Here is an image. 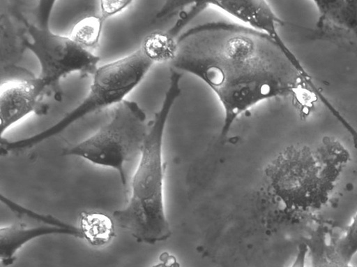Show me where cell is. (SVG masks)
Wrapping results in <instances>:
<instances>
[{
    "label": "cell",
    "mask_w": 357,
    "mask_h": 267,
    "mask_svg": "<svg viewBox=\"0 0 357 267\" xmlns=\"http://www.w3.org/2000/svg\"><path fill=\"white\" fill-rule=\"evenodd\" d=\"M171 62L216 96L223 111L222 136L243 113L294 94L301 83V64L288 47L237 22H208L183 31Z\"/></svg>",
    "instance_id": "6da1fadb"
},
{
    "label": "cell",
    "mask_w": 357,
    "mask_h": 267,
    "mask_svg": "<svg viewBox=\"0 0 357 267\" xmlns=\"http://www.w3.org/2000/svg\"><path fill=\"white\" fill-rule=\"evenodd\" d=\"M170 71L161 105L149 123L131 180L128 201L112 215L117 226L130 233L137 242L149 245L166 240L172 234L164 205L162 144L167 120L181 93L183 73L173 68Z\"/></svg>",
    "instance_id": "7a4b0ae2"
},
{
    "label": "cell",
    "mask_w": 357,
    "mask_h": 267,
    "mask_svg": "<svg viewBox=\"0 0 357 267\" xmlns=\"http://www.w3.org/2000/svg\"><path fill=\"white\" fill-rule=\"evenodd\" d=\"M159 64L154 55L142 45L114 61L99 66L89 89L82 101L61 119L46 129L31 136L9 140L1 138V154L28 150L59 135L80 119L125 100Z\"/></svg>",
    "instance_id": "3957f363"
},
{
    "label": "cell",
    "mask_w": 357,
    "mask_h": 267,
    "mask_svg": "<svg viewBox=\"0 0 357 267\" xmlns=\"http://www.w3.org/2000/svg\"><path fill=\"white\" fill-rule=\"evenodd\" d=\"M55 1H40L36 8L35 22H29L21 14L24 25L21 36L22 45L37 59L38 75L54 93L56 101L62 99L60 81L69 74L77 73L82 78L93 75L98 68L100 57L73 41L69 36L54 32L50 28L51 13Z\"/></svg>",
    "instance_id": "277c9868"
},
{
    "label": "cell",
    "mask_w": 357,
    "mask_h": 267,
    "mask_svg": "<svg viewBox=\"0 0 357 267\" xmlns=\"http://www.w3.org/2000/svg\"><path fill=\"white\" fill-rule=\"evenodd\" d=\"M307 147L291 146L267 168L275 190L289 207L308 210L328 200L347 157L324 158Z\"/></svg>",
    "instance_id": "5b68a950"
},
{
    "label": "cell",
    "mask_w": 357,
    "mask_h": 267,
    "mask_svg": "<svg viewBox=\"0 0 357 267\" xmlns=\"http://www.w3.org/2000/svg\"><path fill=\"white\" fill-rule=\"evenodd\" d=\"M149 123L139 104L125 99L114 106L107 123L89 137L63 149L62 155L79 157L94 165L115 170L126 189L125 165L139 155Z\"/></svg>",
    "instance_id": "8992f818"
},
{
    "label": "cell",
    "mask_w": 357,
    "mask_h": 267,
    "mask_svg": "<svg viewBox=\"0 0 357 267\" xmlns=\"http://www.w3.org/2000/svg\"><path fill=\"white\" fill-rule=\"evenodd\" d=\"M45 82L38 75L26 73L22 78L1 82L0 87V136L28 115H44L48 106L43 103L47 92Z\"/></svg>",
    "instance_id": "52a82bcc"
},
{
    "label": "cell",
    "mask_w": 357,
    "mask_h": 267,
    "mask_svg": "<svg viewBox=\"0 0 357 267\" xmlns=\"http://www.w3.org/2000/svg\"><path fill=\"white\" fill-rule=\"evenodd\" d=\"M65 235L84 240L79 226L59 227L46 224L29 226L19 222L3 226L0 229V257L3 266L13 264L15 254L29 242L36 238L51 236Z\"/></svg>",
    "instance_id": "ba28073f"
},
{
    "label": "cell",
    "mask_w": 357,
    "mask_h": 267,
    "mask_svg": "<svg viewBox=\"0 0 357 267\" xmlns=\"http://www.w3.org/2000/svg\"><path fill=\"white\" fill-rule=\"evenodd\" d=\"M114 224L113 218L103 213L84 211L80 215L79 227L84 240L92 246L100 247L113 238Z\"/></svg>",
    "instance_id": "9c48e42d"
},
{
    "label": "cell",
    "mask_w": 357,
    "mask_h": 267,
    "mask_svg": "<svg viewBox=\"0 0 357 267\" xmlns=\"http://www.w3.org/2000/svg\"><path fill=\"white\" fill-rule=\"evenodd\" d=\"M107 20L99 13L86 15L73 26L69 36L83 48L93 52L100 45Z\"/></svg>",
    "instance_id": "30bf717a"
},
{
    "label": "cell",
    "mask_w": 357,
    "mask_h": 267,
    "mask_svg": "<svg viewBox=\"0 0 357 267\" xmlns=\"http://www.w3.org/2000/svg\"><path fill=\"white\" fill-rule=\"evenodd\" d=\"M324 16L351 31L357 38V1H317Z\"/></svg>",
    "instance_id": "8fae6325"
},
{
    "label": "cell",
    "mask_w": 357,
    "mask_h": 267,
    "mask_svg": "<svg viewBox=\"0 0 357 267\" xmlns=\"http://www.w3.org/2000/svg\"><path fill=\"white\" fill-rule=\"evenodd\" d=\"M307 247L310 267H357L337 259L322 233H314L305 243Z\"/></svg>",
    "instance_id": "7c38bea8"
},
{
    "label": "cell",
    "mask_w": 357,
    "mask_h": 267,
    "mask_svg": "<svg viewBox=\"0 0 357 267\" xmlns=\"http://www.w3.org/2000/svg\"><path fill=\"white\" fill-rule=\"evenodd\" d=\"M331 247L337 259L344 263H351L357 253V212L353 216L344 235L333 245H331Z\"/></svg>",
    "instance_id": "4fadbf2b"
},
{
    "label": "cell",
    "mask_w": 357,
    "mask_h": 267,
    "mask_svg": "<svg viewBox=\"0 0 357 267\" xmlns=\"http://www.w3.org/2000/svg\"><path fill=\"white\" fill-rule=\"evenodd\" d=\"M1 201L13 213L22 219H26L33 221V222L50 224L52 226L69 228L74 225L63 222L62 220L52 216L33 211L28 208L22 206L16 202L9 199L8 197L1 195Z\"/></svg>",
    "instance_id": "5bb4252c"
},
{
    "label": "cell",
    "mask_w": 357,
    "mask_h": 267,
    "mask_svg": "<svg viewBox=\"0 0 357 267\" xmlns=\"http://www.w3.org/2000/svg\"><path fill=\"white\" fill-rule=\"evenodd\" d=\"M134 1L131 0H101L99 1V13L107 20L126 10Z\"/></svg>",
    "instance_id": "9a60e30c"
},
{
    "label": "cell",
    "mask_w": 357,
    "mask_h": 267,
    "mask_svg": "<svg viewBox=\"0 0 357 267\" xmlns=\"http://www.w3.org/2000/svg\"><path fill=\"white\" fill-rule=\"evenodd\" d=\"M159 261L158 264L152 267H180L176 258L167 252H164L160 255Z\"/></svg>",
    "instance_id": "2e32d148"
},
{
    "label": "cell",
    "mask_w": 357,
    "mask_h": 267,
    "mask_svg": "<svg viewBox=\"0 0 357 267\" xmlns=\"http://www.w3.org/2000/svg\"><path fill=\"white\" fill-rule=\"evenodd\" d=\"M307 257V247L304 243L298 246L296 255L290 267H305Z\"/></svg>",
    "instance_id": "e0dca14e"
}]
</instances>
